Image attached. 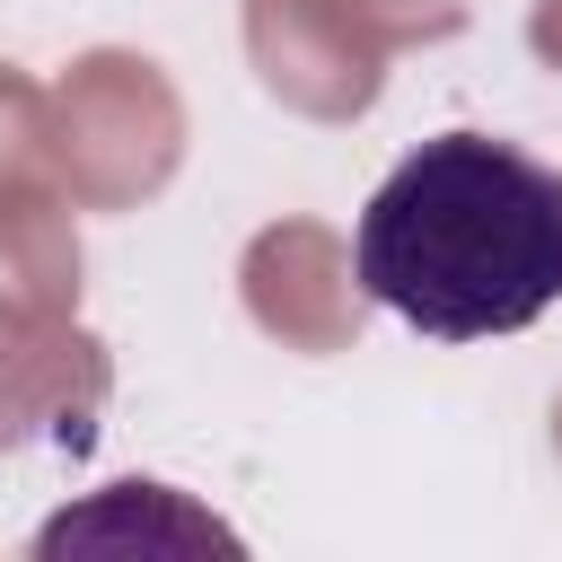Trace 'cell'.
I'll list each match as a JSON object with an SVG mask.
<instances>
[{"label":"cell","mask_w":562,"mask_h":562,"mask_svg":"<svg viewBox=\"0 0 562 562\" xmlns=\"http://www.w3.org/2000/svg\"><path fill=\"white\" fill-rule=\"evenodd\" d=\"M351 281L422 342H501L562 307V167L501 132L404 149L351 220Z\"/></svg>","instance_id":"6da1fadb"},{"label":"cell","mask_w":562,"mask_h":562,"mask_svg":"<svg viewBox=\"0 0 562 562\" xmlns=\"http://www.w3.org/2000/svg\"><path fill=\"white\" fill-rule=\"evenodd\" d=\"M220 544V553H237V536L220 527V518H202V509H184L167 483H114L105 501H88V509H61L44 536H35V553H70V544Z\"/></svg>","instance_id":"7a4b0ae2"}]
</instances>
